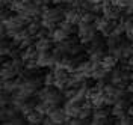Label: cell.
Listing matches in <instances>:
<instances>
[{
  "mask_svg": "<svg viewBox=\"0 0 133 125\" xmlns=\"http://www.w3.org/2000/svg\"><path fill=\"white\" fill-rule=\"evenodd\" d=\"M77 27V36L82 44H91L97 36V27L94 23H79Z\"/></svg>",
  "mask_w": 133,
  "mask_h": 125,
  "instance_id": "3",
  "label": "cell"
},
{
  "mask_svg": "<svg viewBox=\"0 0 133 125\" xmlns=\"http://www.w3.org/2000/svg\"><path fill=\"white\" fill-rule=\"evenodd\" d=\"M91 124L94 125H103V124H110V117H109V112L106 107H97L92 112Z\"/></svg>",
  "mask_w": 133,
  "mask_h": 125,
  "instance_id": "8",
  "label": "cell"
},
{
  "mask_svg": "<svg viewBox=\"0 0 133 125\" xmlns=\"http://www.w3.org/2000/svg\"><path fill=\"white\" fill-rule=\"evenodd\" d=\"M64 108H65V112H66L68 116L74 117V116H79V113H80V110H82V104H80V102H76V101H73V100H66Z\"/></svg>",
  "mask_w": 133,
  "mask_h": 125,
  "instance_id": "13",
  "label": "cell"
},
{
  "mask_svg": "<svg viewBox=\"0 0 133 125\" xmlns=\"http://www.w3.org/2000/svg\"><path fill=\"white\" fill-rule=\"evenodd\" d=\"M129 115L133 117V102H130V106H129Z\"/></svg>",
  "mask_w": 133,
  "mask_h": 125,
  "instance_id": "26",
  "label": "cell"
},
{
  "mask_svg": "<svg viewBox=\"0 0 133 125\" xmlns=\"http://www.w3.org/2000/svg\"><path fill=\"white\" fill-rule=\"evenodd\" d=\"M97 20V14L92 11H82V20L80 23H95Z\"/></svg>",
  "mask_w": 133,
  "mask_h": 125,
  "instance_id": "21",
  "label": "cell"
},
{
  "mask_svg": "<svg viewBox=\"0 0 133 125\" xmlns=\"http://www.w3.org/2000/svg\"><path fill=\"white\" fill-rule=\"evenodd\" d=\"M116 63H118V59L114 56V54H106L104 57H103V60H101V67L103 68H106L109 72L112 71V69H115L116 68Z\"/></svg>",
  "mask_w": 133,
  "mask_h": 125,
  "instance_id": "17",
  "label": "cell"
},
{
  "mask_svg": "<svg viewBox=\"0 0 133 125\" xmlns=\"http://www.w3.org/2000/svg\"><path fill=\"white\" fill-rule=\"evenodd\" d=\"M108 74H109L108 69L101 67V63H97V65H95V68L92 69L91 78H94L95 82H100V80H104V78L108 77Z\"/></svg>",
  "mask_w": 133,
  "mask_h": 125,
  "instance_id": "16",
  "label": "cell"
},
{
  "mask_svg": "<svg viewBox=\"0 0 133 125\" xmlns=\"http://www.w3.org/2000/svg\"><path fill=\"white\" fill-rule=\"evenodd\" d=\"M116 6H119L121 9H127L132 5V0H112Z\"/></svg>",
  "mask_w": 133,
  "mask_h": 125,
  "instance_id": "23",
  "label": "cell"
},
{
  "mask_svg": "<svg viewBox=\"0 0 133 125\" xmlns=\"http://www.w3.org/2000/svg\"><path fill=\"white\" fill-rule=\"evenodd\" d=\"M127 65L130 68H133V56H130V57L127 59Z\"/></svg>",
  "mask_w": 133,
  "mask_h": 125,
  "instance_id": "25",
  "label": "cell"
},
{
  "mask_svg": "<svg viewBox=\"0 0 133 125\" xmlns=\"http://www.w3.org/2000/svg\"><path fill=\"white\" fill-rule=\"evenodd\" d=\"M70 36H71V35L68 33L65 29H62L61 26H59V27H55V29H53V30L50 32V38L53 39V42H55V44L65 41V39H68Z\"/></svg>",
  "mask_w": 133,
  "mask_h": 125,
  "instance_id": "12",
  "label": "cell"
},
{
  "mask_svg": "<svg viewBox=\"0 0 133 125\" xmlns=\"http://www.w3.org/2000/svg\"><path fill=\"white\" fill-rule=\"evenodd\" d=\"M38 54H39V51L36 50V47H35V44H33V45H30V47H27V48L23 50V53H21V59L24 60V63H27V62L36 60Z\"/></svg>",
  "mask_w": 133,
  "mask_h": 125,
  "instance_id": "14",
  "label": "cell"
},
{
  "mask_svg": "<svg viewBox=\"0 0 133 125\" xmlns=\"http://www.w3.org/2000/svg\"><path fill=\"white\" fill-rule=\"evenodd\" d=\"M44 86H55V74H53V71H50L45 74L44 77Z\"/></svg>",
  "mask_w": 133,
  "mask_h": 125,
  "instance_id": "22",
  "label": "cell"
},
{
  "mask_svg": "<svg viewBox=\"0 0 133 125\" xmlns=\"http://www.w3.org/2000/svg\"><path fill=\"white\" fill-rule=\"evenodd\" d=\"M53 39L50 36H41V38H36L35 41V47L38 51H50L53 50Z\"/></svg>",
  "mask_w": 133,
  "mask_h": 125,
  "instance_id": "10",
  "label": "cell"
},
{
  "mask_svg": "<svg viewBox=\"0 0 133 125\" xmlns=\"http://www.w3.org/2000/svg\"><path fill=\"white\" fill-rule=\"evenodd\" d=\"M64 15H65V9L64 8H61V6H51V8L45 6L41 14L42 27L51 32L56 27V24H59L64 20Z\"/></svg>",
  "mask_w": 133,
  "mask_h": 125,
  "instance_id": "1",
  "label": "cell"
},
{
  "mask_svg": "<svg viewBox=\"0 0 133 125\" xmlns=\"http://www.w3.org/2000/svg\"><path fill=\"white\" fill-rule=\"evenodd\" d=\"M47 116L50 117L51 124H66L68 119H70V116L66 115V112H65V108H61L59 106L51 108Z\"/></svg>",
  "mask_w": 133,
  "mask_h": 125,
  "instance_id": "9",
  "label": "cell"
},
{
  "mask_svg": "<svg viewBox=\"0 0 133 125\" xmlns=\"http://www.w3.org/2000/svg\"><path fill=\"white\" fill-rule=\"evenodd\" d=\"M129 106H130V100H125V98H121L118 100L112 106V110H110V115L115 117V119H119V117L125 116L129 113Z\"/></svg>",
  "mask_w": 133,
  "mask_h": 125,
  "instance_id": "6",
  "label": "cell"
},
{
  "mask_svg": "<svg viewBox=\"0 0 133 125\" xmlns=\"http://www.w3.org/2000/svg\"><path fill=\"white\" fill-rule=\"evenodd\" d=\"M125 36H127L130 41H133V27H132V29H127V30H125Z\"/></svg>",
  "mask_w": 133,
  "mask_h": 125,
  "instance_id": "24",
  "label": "cell"
},
{
  "mask_svg": "<svg viewBox=\"0 0 133 125\" xmlns=\"http://www.w3.org/2000/svg\"><path fill=\"white\" fill-rule=\"evenodd\" d=\"M91 2H94V3H103L104 0H91Z\"/></svg>",
  "mask_w": 133,
  "mask_h": 125,
  "instance_id": "27",
  "label": "cell"
},
{
  "mask_svg": "<svg viewBox=\"0 0 133 125\" xmlns=\"http://www.w3.org/2000/svg\"><path fill=\"white\" fill-rule=\"evenodd\" d=\"M95 27H97V30H98L100 33L103 35V36H110L112 35V32H114V27H115V21H112V20H109V18H106L104 15L103 17H97V20H95Z\"/></svg>",
  "mask_w": 133,
  "mask_h": 125,
  "instance_id": "4",
  "label": "cell"
},
{
  "mask_svg": "<svg viewBox=\"0 0 133 125\" xmlns=\"http://www.w3.org/2000/svg\"><path fill=\"white\" fill-rule=\"evenodd\" d=\"M36 97L38 100L45 101L47 104H50L51 107H58L62 102V98H64V92H61V89H58L56 86H44L42 89L36 92Z\"/></svg>",
  "mask_w": 133,
  "mask_h": 125,
  "instance_id": "2",
  "label": "cell"
},
{
  "mask_svg": "<svg viewBox=\"0 0 133 125\" xmlns=\"http://www.w3.org/2000/svg\"><path fill=\"white\" fill-rule=\"evenodd\" d=\"M36 62H38V67L39 68H55L56 67V59L53 56L51 50L50 51H39L38 57H36Z\"/></svg>",
  "mask_w": 133,
  "mask_h": 125,
  "instance_id": "7",
  "label": "cell"
},
{
  "mask_svg": "<svg viewBox=\"0 0 133 125\" xmlns=\"http://www.w3.org/2000/svg\"><path fill=\"white\" fill-rule=\"evenodd\" d=\"M26 121L29 122V124H32V125H38V124H44V115L42 113H39L36 108L35 110H32L29 115H26Z\"/></svg>",
  "mask_w": 133,
  "mask_h": 125,
  "instance_id": "15",
  "label": "cell"
},
{
  "mask_svg": "<svg viewBox=\"0 0 133 125\" xmlns=\"http://www.w3.org/2000/svg\"><path fill=\"white\" fill-rule=\"evenodd\" d=\"M26 29H27V32L32 35V36L36 38V35L39 33V32H41V29H42V23H41V21H38V20L35 18V20H32L29 24L26 26Z\"/></svg>",
  "mask_w": 133,
  "mask_h": 125,
  "instance_id": "19",
  "label": "cell"
},
{
  "mask_svg": "<svg viewBox=\"0 0 133 125\" xmlns=\"http://www.w3.org/2000/svg\"><path fill=\"white\" fill-rule=\"evenodd\" d=\"M130 102H133V93L130 95Z\"/></svg>",
  "mask_w": 133,
  "mask_h": 125,
  "instance_id": "28",
  "label": "cell"
},
{
  "mask_svg": "<svg viewBox=\"0 0 133 125\" xmlns=\"http://www.w3.org/2000/svg\"><path fill=\"white\" fill-rule=\"evenodd\" d=\"M53 74H55V86L61 91H64L66 87V84H68V80H70V72L64 68L55 67Z\"/></svg>",
  "mask_w": 133,
  "mask_h": 125,
  "instance_id": "5",
  "label": "cell"
},
{
  "mask_svg": "<svg viewBox=\"0 0 133 125\" xmlns=\"http://www.w3.org/2000/svg\"><path fill=\"white\" fill-rule=\"evenodd\" d=\"M17 71L12 68L11 62H5L3 63V68H2V80H9V78H15L17 77Z\"/></svg>",
  "mask_w": 133,
  "mask_h": 125,
  "instance_id": "18",
  "label": "cell"
},
{
  "mask_svg": "<svg viewBox=\"0 0 133 125\" xmlns=\"http://www.w3.org/2000/svg\"><path fill=\"white\" fill-rule=\"evenodd\" d=\"M64 20L68 21V23H73V24H79L80 20H82V12L76 8H70L65 9V15H64Z\"/></svg>",
  "mask_w": 133,
  "mask_h": 125,
  "instance_id": "11",
  "label": "cell"
},
{
  "mask_svg": "<svg viewBox=\"0 0 133 125\" xmlns=\"http://www.w3.org/2000/svg\"><path fill=\"white\" fill-rule=\"evenodd\" d=\"M89 54V59H91L92 62H95V63H101V60L103 57L106 56V53H104V48H98V50H92L88 53Z\"/></svg>",
  "mask_w": 133,
  "mask_h": 125,
  "instance_id": "20",
  "label": "cell"
}]
</instances>
